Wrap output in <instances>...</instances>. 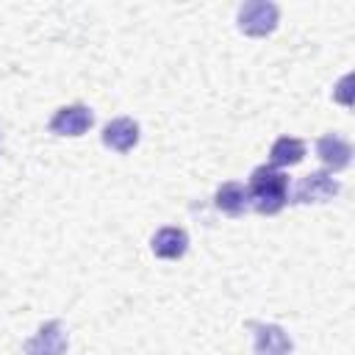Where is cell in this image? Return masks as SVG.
<instances>
[{
  "label": "cell",
  "instance_id": "1",
  "mask_svg": "<svg viewBox=\"0 0 355 355\" xmlns=\"http://www.w3.org/2000/svg\"><path fill=\"white\" fill-rule=\"evenodd\" d=\"M247 197H250V205L258 211V214H277L283 211V205L288 202V175L263 164L258 169H252L250 175V186H247Z\"/></svg>",
  "mask_w": 355,
  "mask_h": 355
},
{
  "label": "cell",
  "instance_id": "2",
  "mask_svg": "<svg viewBox=\"0 0 355 355\" xmlns=\"http://www.w3.org/2000/svg\"><path fill=\"white\" fill-rule=\"evenodd\" d=\"M277 6L269 3V0H250V3H241L239 6V31L247 33V36H269L275 28H277Z\"/></svg>",
  "mask_w": 355,
  "mask_h": 355
},
{
  "label": "cell",
  "instance_id": "3",
  "mask_svg": "<svg viewBox=\"0 0 355 355\" xmlns=\"http://www.w3.org/2000/svg\"><path fill=\"white\" fill-rule=\"evenodd\" d=\"M67 347H69V341H67L64 324L58 319H50L22 344V352L25 355H64Z\"/></svg>",
  "mask_w": 355,
  "mask_h": 355
},
{
  "label": "cell",
  "instance_id": "4",
  "mask_svg": "<svg viewBox=\"0 0 355 355\" xmlns=\"http://www.w3.org/2000/svg\"><path fill=\"white\" fill-rule=\"evenodd\" d=\"M338 180L327 172H311L305 175L297 189H294V200L291 202H300V205H311V202H327L338 194Z\"/></svg>",
  "mask_w": 355,
  "mask_h": 355
},
{
  "label": "cell",
  "instance_id": "5",
  "mask_svg": "<svg viewBox=\"0 0 355 355\" xmlns=\"http://www.w3.org/2000/svg\"><path fill=\"white\" fill-rule=\"evenodd\" d=\"M247 330L255 336V355H291V338L280 324L272 322H247Z\"/></svg>",
  "mask_w": 355,
  "mask_h": 355
},
{
  "label": "cell",
  "instance_id": "6",
  "mask_svg": "<svg viewBox=\"0 0 355 355\" xmlns=\"http://www.w3.org/2000/svg\"><path fill=\"white\" fill-rule=\"evenodd\" d=\"M94 116L86 105H64L50 116V133L55 136H83L92 128Z\"/></svg>",
  "mask_w": 355,
  "mask_h": 355
},
{
  "label": "cell",
  "instance_id": "7",
  "mask_svg": "<svg viewBox=\"0 0 355 355\" xmlns=\"http://www.w3.org/2000/svg\"><path fill=\"white\" fill-rule=\"evenodd\" d=\"M316 155H319V161H322L330 172H341V169H347L349 161H352V147H349V141L341 139L338 133H324V136H319V141H316Z\"/></svg>",
  "mask_w": 355,
  "mask_h": 355
},
{
  "label": "cell",
  "instance_id": "8",
  "mask_svg": "<svg viewBox=\"0 0 355 355\" xmlns=\"http://www.w3.org/2000/svg\"><path fill=\"white\" fill-rule=\"evenodd\" d=\"M139 141V125L128 116H119V119H111L105 128H103V144L108 150H116V153H128L133 150Z\"/></svg>",
  "mask_w": 355,
  "mask_h": 355
},
{
  "label": "cell",
  "instance_id": "9",
  "mask_svg": "<svg viewBox=\"0 0 355 355\" xmlns=\"http://www.w3.org/2000/svg\"><path fill=\"white\" fill-rule=\"evenodd\" d=\"M189 247V236L186 230L180 227H161L155 236H153V252L158 258H166V261H175V258H183Z\"/></svg>",
  "mask_w": 355,
  "mask_h": 355
},
{
  "label": "cell",
  "instance_id": "10",
  "mask_svg": "<svg viewBox=\"0 0 355 355\" xmlns=\"http://www.w3.org/2000/svg\"><path fill=\"white\" fill-rule=\"evenodd\" d=\"M214 202H216V208H219L222 214H227V216H241V214L247 211V205H250L247 186H241V183H236V180H227V183H222V186L216 189Z\"/></svg>",
  "mask_w": 355,
  "mask_h": 355
},
{
  "label": "cell",
  "instance_id": "11",
  "mask_svg": "<svg viewBox=\"0 0 355 355\" xmlns=\"http://www.w3.org/2000/svg\"><path fill=\"white\" fill-rule=\"evenodd\" d=\"M302 155H305V144L300 141V139H294V136H280L275 144H272V150H269V166H294V164H300L302 161Z\"/></svg>",
  "mask_w": 355,
  "mask_h": 355
},
{
  "label": "cell",
  "instance_id": "12",
  "mask_svg": "<svg viewBox=\"0 0 355 355\" xmlns=\"http://www.w3.org/2000/svg\"><path fill=\"white\" fill-rule=\"evenodd\" d=\"M349 80H352V78H349V75H344V78H341V83H338V94H336L344 105H349V103H352V100H349Z\"/></svg>",
  "mask_w": 355,
  "mask_h": 355
}]
</instances>
